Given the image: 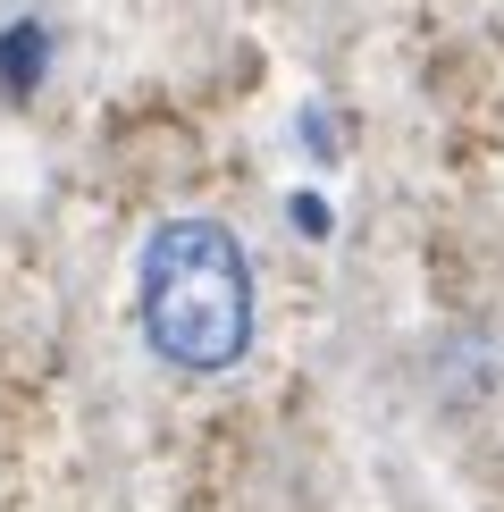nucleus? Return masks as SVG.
I'll list each match as a JSON object with an SVG mask.
<instances>
[{"instance_id": "f03ea898", "label": "nucleus", "mask_w": 504, "mask_h": 512, "mask_svg": "<svg viewBox=\"0 0 504 512\" xmlns=\"http://www.w3.org/2000/svg\"><path fill=\"white\" fill-rule=\"evenodd\" d=\"M34 68H42V26H17L0 42V84H26Z\"/></svg>"}, {"instance_id": "f257e3e1", "label": "nucleus", "mask_w": 504, "mask_h": 512, "mask_svg": "<svg viewBox=\"0 0 504 512\" xmlns=\"http://www.w3.org/2000/svg\"><path fill=\"white\" fill-rule=\"evenodd\" d=\"M143 345L185 378H219L252 353V261L219 219H160L135 252Z\"/></svg>"}]
</instances>
